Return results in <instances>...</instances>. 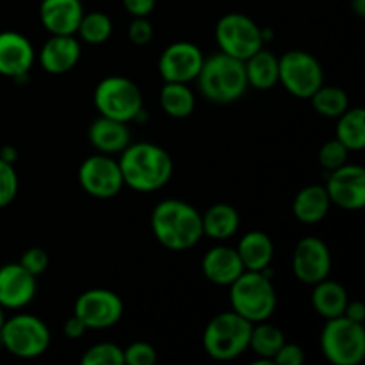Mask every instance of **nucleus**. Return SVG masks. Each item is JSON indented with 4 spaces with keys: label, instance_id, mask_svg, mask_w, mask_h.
Here are the masks:
<instances>
[{
    "label": "nucleus",
    "instance_id": "obj_17",
    "mask_svg": "<svg viewBox=\"0 0 365 365\" xmlns=\"http://www.w3.org/2000/svg\"><path fill=\"white\" fill-rule=\"evenodd\" d=\"M36 61L32 43L14 31L0 32V75L21 78L31 71Z\"/></svg>",
    "mask_w": 365,
    "mask_h": 365
},
{
    "label": "nucleus",
    "instance_id": "obj_29",
    "mask_svg": "<svg viewBox=\"0 0 365 365\" xmlns=\"http://www.w3.org/2000/svg\"><path fill=\"white\" fill-rule=\"evenodd\" d=\"M335 138L349 150V152H360L365 146V110L362 107L346 109L339 116Z\"/></svg>",
    "mask_w": 365,
    "mask_h": 365
},
{
    "label": "nucleus",
    "instance_id": "obj_22",
    "mask_svg": "<svg viewBox=\"0 0 365 365\" xmlns=\"http://www.w3.org/2000/svg\"><path fill=\"white\" fill-rule=\"evenodd\" d=\"M330 196L324 185H307L292 202V214L303 225H316L330 212Z\"/></svg>",
    "mask_w": 365,
    "mask_h": 365
},
{
    "label": "nucleus",
    "instance_id": "obj_31",
    "mask_svg": "<svg viewBox=\"0 0 365 365\" xmlns=\"http://www.w3.org/2000/svg\"><path fill=\"white\" fill-rule=\"evenodd\" d=\"M310 100H312L316 113L327 118H339L349 107L348 95H346L344 89L337 88V86L323 84L310 96Z\"/></svg>",
    "mask_w": 365,
    "mask_h": 365
},
{
    "label": "nucleus",
    "instance_id": "obj_21",
    "mask_svg": "<svg viewBox=\"0 0 365 365\" xmlns=\"http://www.w3.org/2000/svg\"><path fill=\"white\" fill-rule=\"evenodd\" d=\"M88 138L93 148L106 155L121 153L130 145V130H128L127 123L106 116H98L91 121Z\"/></svg>",
    "mask_w": 365,
    "mask_h": 365
},
{
    "label": "nucleus",
    "instance_id": "obj_13",
    "mask_svg": "<svg viewBox=\"0 0 365 365\" xmlns=\"http://www.w3.org/2000/svg\"><path fill=\"white\" fill-rule=\"evenodd\" d=\"M203 53L198 45L191 41H175L163 50L159 57V73L164 82L196 81L203 64Z\"/></svg>",
    "mask_w": 365,
    "mask_h": 365
},
{
    "label": "nucleus",
    "instance_id": "obj_11",
    "mask_svg": "<svg viewBox=\"0 0 365 365\" xmlns=\"http://www.w3.org/2000/svg\"><path fill=\"white\" fill-rule=\"evenodd\" d=\"M123 312V299L109 289H89L78 296L73 307V316L88 330H107L120 323Z\"/></svg>",
    "mask_w": 365,
    "mask_h": 365
},
{
    "label": "nucleus",
    "instance_id": "obj_33",
    "mask_svg": "<svg viewBox=\"0 0 365 365\" xmlns=\"http://www.w3.org/2000/svg\"><path fill=\"white\" fill-rule=\"evenodd\" d=\"M348 153L349 150L346 148L337 138H335L331 139V141H327L323 146H321L317 159H319V164L324 168V170L334 171L348 163Z\"/></svg>",
    "mask_w": 365,
    "mask_h": 365
},
{
    "label": "nucleus",
    "instance_id": "obj_6",
    "mask_svg": "<svg viewBox=\"0 0 365 365\" xmlns=\"http://www.w3.org/2000/svg\"><path fill=\"white\" fill-rule=\"evenodd\" d=\"M93 102L100 116L128 123L138 120L143 110V93L134 81L110 75L96 84Z\"/></svg>",
    "mask_w": 365,
    "mask_h": 365
},
{
    "label": "nucleus",
    "instance_id": "obj_16",
    "mask_svg": "<svg viewBox=\"0 0 365 365\" xmlns=\"http://www.w3.org/2000/svg\"><path fill=\"white\" fill-rule=\"evenodd\" d=\"M38 280L20 262L0 267V305L4 309H24L34 299Z\"/></svg>",
    "mask_w": 365,
    "mask_h": 365
},
{
    "label": "nucleus",
    "instance_id": "obj_34",
    "mask_svg": "<svg viewBox=\"0 0 365 365\" xmlns=\"http://www.w3.org/2000/svg\"><path fill=\"white\" fill-rule=\"evenodd\" d=\"M18 195V175L13 164L0 157V209L13 203Z\"/></svg>",
    "mask_w": 365,
    "mask_h": 365
},
{
    "label": "nucleus",
    "instance_id": "obj_14",
    "mask_svg": "<svg viewBox=\"0 0 365 365\" xmlns=\"http://www.w3.org/2000/svg\"><path fill=\"white\" fill-rule=\"evenodd\" d=\"M327 192L331 205L344 210H360L365 205V170L359 164H348L330 171Z\"/></svg>",
    "mask_w": 365,
    "mask_h": 365
},
{
    "label": "nucleus",
    "instance_id": "obj_41",
    "mask_svg": "<svg viewBox=\"0 0 365 365\" xmlns=\"http://www.w3.org/2000/svg\"><path fill=\"white\" fill-rule=\"evenodd\" d=\"M344 317H348V319L355 321V323H362L365 321V307L362 302H348V305H346L344 309V314H342Z\"/></svg>",
    "mask_w": 365,
    "mask_h": 365
},
{
    "label": "nucleus",
    "instance_id": "obj_19",
    "mask_svg": "<svg viewBox=\"0 0 365 365\" xmlns=\"http://www.w3.org/2000/svg\"><path fill=\"white\" fill-rule=\"evenodd\" d=\"M81 56V41L75 36H52L39 50V64L46 73L63 75L77 66Z\"/></svg>",
    "mask_w": 365,
    "mask_h": 365
},
{
    "label": "nucleus",
    "instance_id": "obj_20",
    "mask_svg": "<svg viewBox=\"0 0 365 365\" xmlns=\"http://www.w3.org/2000/svg\"><path fill=\"white\" fill-rule=\"evenodd\" d=\"M202 271L209 282L228 287L245 273V266H242L235 248L214 246L203 255Z\"/></svg>",
    "mask_w": 365,
    "mask_h": 365
},
{
    "label": "nucleus",
    "instance_id": "obj_32",
    "mask_svg": "<svg viewBox=\"0 0 365 365\" xmlns=\"http://www.w3.org/2000/svg\"><path fill=\"white\" fill-rule=\"evenodd\" d=\"M82 365H123V349L113 342H98L91 346L81 359Z\"/></svg>",
    "mask_w": 365,
    "mask_h": 365
},
{
    "label": "nucleus",
    "instance_id": "obj_39",
    "mask_svg": "<svg viewBox=\"0 0 365 365\" xmlns=\"http://www.w3.org/2000/svg\"><path fill=\"white\" fill-rule=\"evenodd\" d=\"M123 6L134 18H148L155 9V0H123Z\"/></svg>",
    "mask_w": 365,
    "mask_h": 365
},
{
    "label": "nucleus",
    "instance_id": "obj_37",
    "mask_svg": "<svg viewBox=\"0 0 365 365\" xmlns=\"http://www.w3.org/2000/svg\"><path fill=\"white\" fill-rule=\"evenodd\" d=\"M153 38V27L148 21V18H134L128 25V39L134 45L145 46L152 41Z\"/></svg>",
    "mask_w": 365,
    "mask_h": 365
},
{
    "label": "nucleus",
    "instance_id": "obj_27",
    "mask_svg": "<svg viewBox=\"0 0 365 365\" xmlns=\"http://www.w3.org/2000/svg\"><path fill=\"white\" fill-rule=\"evenodd\" d=\"M159 102L164 113L171 118H187L195 113L196 98L189 84L182 82H164L159 93Z\"/></svg>",
    "mask_w": 365,
    "mask_h": 365
},
{
    "label": "nucleus",
    "instance_id": "obj_9",
    "mask_svg": "<svg viewBox=\"0 0 365 365\" xmlns=\"http://www.w3.org/2000/svg\"><path fill=\"white\" fill-rule=\"evenodd\" d=\"M216 43L220 52L246 61L264 46V31L253 18L242 13H228L216 24Z\"/></svg>",
    "mask_w": 365,
    "mask_h": 365
},
{
    "label": "nucleus",
    "instance_id": "obj_23",
    "mask_svg": "<svg viewBox=\"0 0 365 365\" xmlns=\"http://www.w3.org/2000/svg\"><path fill=\"white\" fill-rule=\"evenodd\" d=\"M235 250L245 266V271H266L274 253L271 237L260 230H253L242 235Z\"/></svg>",
    "mask_w": 365,
    "mask_h": 365
},
{
    "label": "nucleus",
    "instance_id": "obj_42",
    "mask_svg": "<svg viewBox=\"0 0 365 365\" xmlns=\"http://www.w3.org/2000/svg\"><path fill=\"white\" fill-rule=\"evenodd\" d=\"M351 9L355 11L356 16H365V0H351Z\"/></svg>",
    "mask_w": 365,
    "mask_h": 365
},
{
    "label": "nucleus",
    "instance_id": "obj_8",
    "mask_svg": "<svg viewBox=\"0 0 365 365\" xmlns=\"http://www.w3.org/2000/svg\"><path fill=\"white\" fill-rule=\"evenodd\" d=\"M50 330L39 317L18 314L4 321L0 328V346L18 359H36L50 348Z\"/></svg>",
    "mask_w": 365,
    "mask_h": 365
},
{
    "label": "nucleus",
    "instance_id": "obj_43",
    "mask_svg": "<svg viewBox=\"0 0 365 365\" xmlns=\"http://www.w3.org/2000/svg\"><path fill=\"white\" fill-rule=\"evenodd\" d=\"M4 321H6V314H4V307L0 305V328H2Z\"/></svg>",
    "mask_w": 365,
    "mask_h": 365
},
{
    "label": "nucleus",
    "instance_id": "obj_1",
    "mask_svg": "<svg viewBox=\"0 0 365 365\" xmlns=\"http://www.w3.org/2000/svg\"><path fill=\"white\" fill-rule=\"evenodd\" d=\"M123 184L139 192L159 191L173 175L171 155L153 143H135L121 152L120 160Z\"/></svg>",
    "mask_w": 365,
    "mask_h": 365
},
{
    "label": "nucleus",
    "instance_id": "obj_2",
    "mask_svg": "<svg viewBox=\"0 0 365 365\" xmlns=\"http://www.w3.org/2000/svg\"><path fill=\"white\" fill-rule=\"evenodd\" d=\"M157 241L171 252L191 250L203 237L202 214L182 200H163L150 217Z\"/></svg>",
    "mask_w": 365,
    "mask_h": 365
},
{
    "label": "nucleus",
    "instance_id": "obj_28",
    "mask_svg": "<svg viewBox=\"0 0 365 365\" xmlns=\"http://www.w3.org/2000/svg\"><path fill=\"white\" fill-rule=\"evenodd\" d=\"M285 344L284 331L277 328L274 324L266 323H255L252 328V335H250V348L257 356L260 359L259 364H273L274 355L280 351L282 346Z\"/></svg>",
    "mask_w": 365,
    "mask_h": 365
},
{
    "label": "nucleus",
    "instance_id": "obj_25",
    "mask_svg": "<svg viewBox=\"0 0 365 365\" xmlns=\"http://www.w3.org/2000/svg\"><path fill=\"white\" fill-rule=\"evenodd\" d=\"M348 292L341 284L334 280H324L314 284L312 292V305L314 310L324 319H334L344 314L346 305H348Z\"/></svg>",
    "mask_w": 365,
    "mask_h": 365
},
{
    "label": "nucleus",
    "instance_id": "obj_38",
    "mask_svg": "<svg viewBox=\"0 0 365 365\" xmlns=\"http://www.w3.org/2000/svg\"><path fill=\"white\" fill-rule=\"evenodd\" d=\"M305 362V353L298 344H287L285 342L280 348V351L274 355L273 364L278 365H302Z\"/></svg>",
    "mask_w": 365,
    "mask_h": 365
},
{
    "label": "nucleus",
    "instance_id": "obj_3",
    "mask_svg": "<svg viewBox=\"0 0 365 365\" xmlns=\"http://www.w3.org/2000/svg\"><path fill=\"white\" fill-rule=\"evenodd\" d=\"M198 81L200 93L214 103H232L241 98L248 89L245 61L223 52L203 59Z\"/></svg>",
    "mask_w": 365,
    "mask_h": 365
},
{
    "label": "nucleus",
    "instance_id": "obj_15",
    "mask_svg": "<svg viewBox=\"0 0 365 365\" xmlns=\"http://www.w3.org/2000/svg\"><path fill=\"white\" fill-rule=\"evenodd\" d=\"M331 255L327 242L319 237H305L296 245L292 255V271L302 284L314 285L328 278Z\"/></svg>",
    "mask_w": 365,
    "mask_h": 365
},
{
    "label": "nucleus",
    "instance_id": "obj_30",
    "mask_svg": "<svg viewBox=\"0 0 365 365\" xmlns=\"http://www.w3.org/2000/svg\"><path fill=\"white\" fill-rule=\"evenodd\" d=\"M78 38L89 45H102L113 34V20L102 11L84 13L77 29Z\"/></svg>",
    "mask_w": 365,
    "mask_h": 365
},
{
    "label": "nucleus",
    "instance_id": "obj_10",
    "mask_svg": "<svg viewBox=\"0 0 365 365\" xmlns=\"http://www.w3.org/2000/svg\"><path fill=\"white\" fill-rule=\"evenodd\" d=\"M278 82L296 98L310 100L324 82L323 66L305 50H289L278 57Z\"/></svg>",
    "mask_w": 365,
    "mask_h": 365
},
{
    "label": "nucleus",
    "instance_id": "obj_26",
    "mask_svg": "<svg viewBox=\"0 0 365 365\" xmlns=\"http://www.w3.org/2000/svg\"><path fill=\"white\" fill-rule=\"evenodd\" d=\"M248 86L266 91L278 84V57L271 50L262 48L245 61Z\"/></svg>",
    "mask_w": 365,
    "mask_h": 365
},
{
    "label": "nucleus",
    "instance_id": "obj_5",
    "mask_svg": "<svg viewBox=\"0 0 365 365\" xmlns=\"http://www.w3.org/2000/svg\"><path fill=\"white\" fill-rule=\"evenodd\" d=\"M253 323L235 314L234 310L217 314L209 321L203 331V349L220 362H228L241 356L250 348Z\"/></svg>",
    "mask_w": 365,
    "mask_h": 365
},
{
    "label": "nucleus",
    "instance_id": "obj_18",
    "mask_svg": "<svg viewBox=\"0 0 365 365\" xmlns=\"http://www.w3.org/2000/svg\"><path fill=\"white\" fill-rule=\"evenodd\" d=\"M82 16V0H41L39 4V20L50 36H75Z\"/></svg>",
    "mask_w": 365,
    "mask_h": 365
},
{
    "label": "nucleus",
    "instance_id": "obj_4",
    "mask_svg": "<svg viewBox=\"0 0 365 365\" xmlns=\"http://www.w3.org/2000/svg\"><path fill=\"white\" fill-rule=\"evenodd\" d=\"M228 287L232 310L250 323L267 321L277 310V289L266 271H245Z\"/></svg>",
    "mask_w": 365,
    "mask_h": 365
},
{
    "label": "nucleus",
    "instance_id": "obj_36",
    "mask_svg": "<svg viewBox=\"0 0 365 365\" xmlns=\"http://www.w3.org/2000/svg\"><path fill=\"white\" fill-rule=\"evenodd\" d=\"M48 262H50L48 253H46L43 248H38V246H34V248H29L20 259L21 266H24L29 273L34 274L36 278H38L39 274L45 273L46 267H48Z\"/></svg>",
    "mask_w": 365,
    "mask_h": 365
},
{
    "label": "nucleus",
    "instance_id": "obj_7",
    "mask_svg": "<svg viewBox=\"0 0 365 365\" xmlns=\"http://www.w3.org/2000/svg\"><path fill=\"white\" fill-rule=\"evenodd\" d=\"M321 349L331 364L359 365L365 359L364 324L344 316L327 319L321 331Z\"/></svg>",
    "mask_w": 365,
    "mask_h": 365
},
{
    "label": "nucleus",
    "instance_id": "obj_24",
    "mask_svg": "<svg viewBox=\"0 0 365 365\" xmlns=\"http://www.w3.org/2000/svg\"><path fill=\"white\" fill-rule=\"evenodd\" d=\"M241 217L235 207L228 203H216L209 207L205 214H202L203 235L214 241H227L239 230Z\"/></svg>",
    "mask_w": 365,
    "mask_h": 365
},
{
    "label": "nucleus",
    "instance_id": "obj_40",
    "mask_svg": "<svg viewBox=\"0 0 365 365\" xmlns=\"http://www.w3.org/2000/svg\"><path fill=\"white\" fill-rule=\"evenodd\" d=\"M63 331L68 339H78L88 331V328L84 327V323H82L77 316H71L70 319L64 321Z\"/></svg>",
    "mask_w": 365,
    "mask_h": 365
},
{
    "label": "nucleus",
    "instance_id": "obj_35",
    "mask_svg": "<svg viewBox=\"0 0 365 365\" xmlns=\"http://www.w3.org/2000/svg\"><path fill=\"white\" fill-rule=\"evenodd\" d=\"M125 364L128 365H153L157 362V351L148 342H132L123 349Z\"/></svg>",
    "mask_w": 365,
    "mask_h": 365
},
{
    "label": "nucleus",
    "instance_id": "obj_12",
    "mask_svg": "<svg viewBox=\"0 0 365 365\" xmlns=\"http://www.w3.org/2000/svg\"><path fill=\"white\" fill-rule=\"evenodd\" d=\"M78 184L89 196L98 200L114 198L125 185L120 164L106 153H95L81 164Z\"/></svg>",
    "mask_w": 365,
    "mask_h": 365
}]
</instances>
